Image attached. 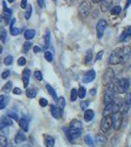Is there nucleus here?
I'll return each instance as SVG.
<instances>
[{
    "mask_svg": "<svg viewBox=\"0 0 131 147\" xmlns=\"http://www.w3.org/2000/svg\"><path fill=\"white\" fill-rule=\"evenodd\" d=\"M82 124L79 122L78 120H73L71 122V125H70V134L71 136V138L73 139H75L77 137H79L81 136L82 134Z\"/></svg>",
    "mask_w": 131,
    "mask_h": 147,
    "instance_id": "1",
    "label": "nucleus"
},
{
    "mask_svg": "<svg viewBox=\"0 0 131 147\" xmlns=\"http://www.w3.org/2000/svg\"><path fill=\"white\" fill-rule=\"evenodd\" d=\"M91 9H92L91 2L88 1V0H84V1H82L81 3L79 4V6H78V13H79V15L81 16L82 18H86L87 16L89 15Z\"/></svg>",
    "mask_w": 131,
    "mask_h": 147,
    "instance_id": "2",
    "label": "nucleus"
},
{
    "mask_svg": "<svg viewBox=\"0 0 131 147\" xmlns=\"http://www.w3.org/2000/svg\"><path fill=\"white\" fill-rule=\"evenodd\" d=\"M113 127V119L112 116H107V117H103V119L101 121V130L106 134L108 132L110 129Z\"/></svg>",
    "mask_w": 131,
    "mask_h": 147,
    "instance_id": "3",
    "label": "nucleus"
},
{
    "mask_svg": "<svg viewBox=\"0 0 131 147\" xmlns=\"http://www.w3.org/2000/svg\"><path fill=\"white\" fill-rule=\"evenodd\" d=\"M107 21L104 20V19H101L99 20V22L97 23V26H96V32H97V37L99 39H101L103 37V35L105 34V30L107 28Z\"/></svg>",
    "mask_w": 131,
    "mask_h": 147,
    "instance_id": "4",
    "label": "nucleus"
},
{
    "mask_svg": "<svg viewBox=\"0 0 131 147\" xmlns=\"http://www.w3.org/2000/svg\"><path fill=\"white\" fill-rule=\"evenodd\" d=\"M129 89V80L127 79H121L118 82V93H127Z\"/></svg>",
    "mask_w": 131,
    "mask_h": 147,
    "instance_id": "5",
    "label": "nucleus"
},
{
    "mask_svg": "<svg viewBox=\"0 0 131 147\" xmlns=\"http://www.w3.org/2000/svg\"><path fill=\"white\" fill-rule=\"evenodd\" d=\"M112 119H113V127L115 129L118 130L120 129L121 125H122V114L120 112L113 114Z\"/></svg>",
    "mask_w": 131,
    "mask_h": 147,
    "instance_id": "6",
    "label": "nucleus"
},
{
    "mask_svg": "<svg viewBox=\"0 0 131 147\" xmlns=\"http://www.w3.org/2000/svg\"><path fill=\"white\" fill-rule=\"evenodd\" d=\"M115 80V72L112 70L111 68L107 69V71L105 72L104 76H103V82L105 85H109L110 84L114 82Z\"/></svg>",
    "mask_w": 131,
    "mask_h": 147,
    "instance_id": "7",
    "label": "nucleus"
},
{
    "mask_svg": "<svg viewBox=\"0 0 131 147\" xmlns=\"http://www.w3.org/2000/svg\"><path fill=\"white\" fill-rule=\"evenodd\" d=\"M109 63L111 64V65H118V64L122 63L120 55V52H118V49H116L115 51L112 52L111 56H110V59H109Z\"/></svg>",
    "mask_w": 131,
    "mask_h": 147,
    "instance_id": "8",
    "label": "nucleus"
},
{
    "mask_svg": "<svg viewBox=\"0 0 131 147\" xmlns=\"http://www.w3.org/2000/svg\"><path fill=\"white\" fill-rule=\"evenodd\" d=\"M118 52H120L121 61H122V63H124L128 60V58H129V56H130L131 47L124 46V47H122V48H118Z\"/></svg>",
    "mask_w": 131,
    "mask_h": 147,
    "instance_id": "9",
    "label": "nucleus"
},
{
    "mask_svg": "<svg viewBox=\"0 0 131 147\" xmlns=\"http://www.w3.org/2000/svg\"><path fill=\"white\" fill-rule=\"evenodd\" d=\"M114 100H115V92H114L112 89L107 88V90L105 91L104 93V102L106 105L108 104L113 103Z\"/></svg>",
    "mask_w": 131,
    "mask_h": 147,
    "instance_id": "10",
    "label": "nucleus"
},
{
    "mask_svg": "<svg viewBox=\"0 0 131 147\" xmlns=\"http://www.w3.org/2000/svg\"><path fill=\"white\" fill-rule=\"evenodd\" d=\"M95 78H96V73H95V71L90 70L84 75V77H83V79H82V82H84V84H89V82H91L95 80Z\"/></svg>",
    "mask_w": 131,
    "mask_h": 147,
    "instance_id": "11",
    "label": "nucleus"
},
{
    "mask_svg": "<svg viewBox=\"0 0 131 147\" xmlns=\"http://www.w3.org/2000/svg\"><path fill=\"white\" fill-rule=\"evenodd\" d=\"M12 125H13V121L9 116H3L2 118H0V129H3L6 127Z\"/></svg>",
    "mask_w": 131,
    "mask_h": 147,
    "instance_id": "12",
    "label": "nucleus"
},
{
    "mask_svg": "<svg viewBox=\"0 0 131 147\" xmlns=\"http://www.w3.org/2000/svg\"><path fill=\"white\" fill-rule=\"evenodd\" d=\"M115 113H118V112H116V107H115V104H114V102H113V103L106 105V107H105L104 111H103V117L111 116L112 114H115Z\"/></svg>",
    "mask_w": 131,
    "mask_h": 147,
    "instance_id": "13",
    "label": "nucleus"
},
{
    "mask_svg": "<svg viewBox=\"0 0 131 147\" xmlns=\"http://www.w3.org/2000/svg\"><path fill=\"white\" fill-rule=\"evenodd\" d=\"M3 17H4V20L6 21V23H9V21L11 20V17H12V10L6 6L5 1H3Z\"/></svg>",
    "mask_w": 131,
    "mask_h": 147,
    "instance_id": "14",
    "label": "nucleus"
},
{
    "mask_svg": "<svg viewBox=\"0 0 131 147\" xmlns=\"http://www.w3.org/2000/svg\"><path fill=\"white\" fill-rule=\"evenodd\" d=\"M112 4H113V0H103L101 2V5H100V9L103 13H106L107 11L111 9Z\"/></svg>",
    "mask_w": 131,
    "mask_h": 147,
    "instance_id": "15",
    "label": "nucleus"
},
{
    "mask_svg": "<svg viewBox=\"0 0 131 147\" xmlns=\"http://www.w3.org/2000/svg\"><path fill=\"white\" fill-rule=\"evenodd\" d=\"M131 36V26H129V27H127L125 28L124 30H123V32L120 34V41H126L129 37Z\"/></svg>",
    "mask_w": 131,
    "mask_h": 147,
    "instance_id": "16",
    "label": "nucleus"
},
{
    "mask_svg": "<svg viewBox=\"0 0 131 147\" xmlns=\"http://www.w3.org/2000/svg\"><path fill=\"white\" fill-rule=\"evenodd\" d=\"M30 70L28 69H25L23 72V82H24V86L27 88L28 82H30Z\"/></svg>",
    "mask_w": 131,
    "mask_h": 147,
    "instance_id": "17",
    "label": "nucleus"
},
{
    "mask_svg": "<svg viewBox=\"0 0 131 147\" xmlns=\"http://www.w3.org/2000/svg\"><path fill=\"white\" fill-rule=\"evenodd\" d=\"M50 111H51L52 116H53L54 118H56V119H60L61 116L63 115V114L61 113L60 109L57 107V106L53 105V104H52V105H50Z\"/></svg>",
    "mask_w": 131,
    "mask_h": 147,
    "instance_id": "18",
    "label": "nucleus"
},
{
    "mask_svg": "<svg viewBox=\"0 0 131 147\" xmlns=\"http://www.w3.org/2000/svg\"><path fill=\"white\" fill-rule=\"evenodd\" d=\"M9 103V97L5 94H1L0 95V110H3L6 108V106Z\"/></svg>",
    "mask_w": 131,
    "mask_h": 147,
    "instance_id": "19",
    "label": "nucleus"
},
{
    "mask_svg": "<svg viewBox=\"0 0 131 147\" xmlns=\"http://www.w3.org/2000/svg\"><path fill=\"white\" fill-rule=\"evenodd\" d=\"M44 142H45V145L47 147H54V144H55V140L54 138L52 136H47V134H45L44 136Z\"/></svg>",
    "mask_w": 131,
    "mask_h": 147,
    "instance_id": "20",
    "label": "nucleus"
},
{
    "mask_svg": "<svg viewBox=\"0 0 131 147\" xmlns=\"http://www.w3.org/2000/svg\"><path fill=\"white\" fill-rule=\"evenodd\" d=\"M93 118H94V112H93V110H90V109L85 110V112H84L85 122H90V121L93 120Z\"/></svg>",
    "mask_w": 131,
    "mask_h": 147,
    "instance_id": "21",
    "label": "nucleus"
},
{
    "mask_svg": "<svg viewBox=\"0 0 131 147\" xmlns=\"http://www.w3.org/2000/svg\"><path fill=\"white\" fill-rule=\"evenodd\" d=\"M26 140V136L24 134L23 131H19L18 134H17V136L15 137V143L17 144H20L22 143Z\"/></svg>",
    "mask_w": 131,
    "mask_h": 147,
    "instance_id": "22",
    "label": "nucleus"
},
{
    "mask_svg": "<svg viewBox=\"0 0 131 147\" xmlns=\"http://www.w3.org/2000/svg\"><path fill=\"white\" fill-rule=\"evenodd\" d=\"M19 125L24 131H28V122L26 119H20L19 120Z\"/></svg>",
    "mask_w": 131,
    "mask_h": 147,
    "instance_id": "23",
    "label": "nucleus"
},
{
    "mask_svg": "<svg viewBox=\"0 0 131 147\" xmlns=\"http://www.w3.org/2000/svg\"><path fill=\"white\" fill-rule=\"evenodd\" d=\"M96 141L99 145H104V144L107 142V138L104 134H97V136H96Z\"/></svg>",
    "mask_w": 131,
    "mask_h": 147,
    "instance_id": "24",
    "label": "nucleus"
},
{
    "mask_svg": "<svg viewBox=\"0 0 131 147\" xmlns=\"http://www.w3.org/2000/svg\"><path fill=\"white\" fill-rule=\"evenodd\" d=\"M57 102H58V108L60 109L61 113L63 114L64 108L66 107V100H65V98H64V97H60V98H58Z\"/></svg>",
    "mask_w": 131,
    "mask_h": 147,
    "instance_id": "25",
    "label": "nucleus"
},
{
    "mask_svg": "<svg viewBox=\"0 0 131 147\" xmlns=\"http://www.w3.org/2000/svg\"><path fill=\"white\" fill-rule=\"evenodd\" d=\"M35 35V30H27L25 32V38L27 40H30L34 37Z\"/></svg>",
    "mask_w": 131,
    "mask_h": 147,
    "instance_id": "26",
    "label": "nucleus"
},
{
    "mask_svg": "<svg viewBox=\"0 0 131 147\" xmlns=\"http://www.w3.org/2000/svg\"><path fill=\"white\" fill-rule=\"evenodd\" d=\"M84 141H85V143H86L88 146H90V147H94L95 146L94 139L92 138V136H90V134H87V136H85Z\"/></svg>",
    "mask_w": 131,
    "mask_h": 147,
    "instance_id": "27",
    "label": "nucleus"
},
{
    "mask_svg": "<svg viewBox=\"0 0 131 147\" xmlns=\"http://www.w3.org/2000/svg\"><path fill=\"white\" fill-rule=\"evenodd\" d=\"M121 10H122V9H121V7L120 5H116V6L112 7L111 8V15H113V16L120 15Z\"/></svg>",
    "mask_w": 131,
    "mask_h": 147,
    "instance_id": "28",
    "label": "nucleus"
},
{
    "mask_svg": "<svg viewBox=\"0 0 131 147\" xmlns=\"http://www.w3.org/2000/svg\"><path fill=\"white\" fill-rule=\"evenodd\" d=\"M26 93H27V96L30 97V98H34L37 94V90L35 88H28Z\"/></svg>",
    "mask_w": 131,
    "mask_h": 147,
    "instance_id": "29",
    "label": "nucleus"
},
{
    "mask_svg": "<svg viewBox=\"0 0 131 147\" xmlns=\"http://www.w3.org/2000/svg\"><path fill=\"white\" fill-rule=\"evenodd\" d=\"M46 89H47V90H48L49 93L51 94V96L53 97V98L55 99V101H57V100H58V97H57L56 92H55L54 88L51 86V85H50V84H47V85H46Z\"/></svg>",
    "mask_w": 131,
    "mask_h": 147,
    "instance_id": "30",
    "label": "nucleus"
},
{
    "mask_svg": "<svg viewBox=\"0 0 131 147\" xmlns=\"http://www.w3.org/2000/svg\"><path fill=\"white\" fill-rule=\"evenodd\" d=\"M50 38H51V34H50V30H47L45 32V46L44 48H47L50 44Z\"/></svg>",
    "mask_w": 131,
    "mask_h": 147,
    "instance_id": "31",
    "label": "nucleus"
},
{
    "mask_svg": "<svg viewBox=\"0 0 131 147\" xmlns=\"http://www.w3.org/2000/svg\"><path fill=\"white\" fill-rule=\"evenodd\" d=\"M77 97H78V90L75 88H73L71 91V100L73 102L75 101L77 99Z\"/></svg>",
    "mask_w": 131,
    "mask_h": 147,
    "instance_id": "32",
    "label": "nucleus"
},
{
    "mask_svg": "<svg viewBox=\"0 0 131 147\" xmlns=\"http://www.w3.org/2000/svg\"><path fill=\"white\" fill-rule=\"evenodd\" d=\"M86 95V89H85V87L83 86H80L79 89H78V97H79L80 99H83Z\"/></svg>",
    "mask_w": 131,
    "mask_h": 147,
    "instance_id": "33",
    "label": "nucleus"
},
{
    "mask_svg": "<svg viewBox=\"0 0 131 147\" xmlns=\"http://www.w3.org/2000/svg\"><path fill=\"white\" fill-rule=\"evenodd\" d=\"M12 87H13V82H8L5 85H4V87H3V89H2V90H3L4 92H7V93H8V92H11Z\"/></svg>",
    "mask_w": 131,
    "mask_h": 147,
    "instance_id": "34",
    "label": "nucleus"
},
{
    "mask_svg": "<svg viewBox=\"0 0 131 147\" xmlns=\"http://www.w3.org/2000/svg\"><path fill=\"white\" fill-rule=\"evenodd\" d=\"M6 36H7V34H6L5 28H0V39H1V41L5 42L6 41Z\"/></svg>",
    "mask_w": 131,
    "mask_h": 147,
    "instance_id": "35",
    "label": "nucleus"
},
{
    "mask_svg": "<svg viewBox=\"0 0 131 147\" xmlns=\"http://www.w3.org/2000/svg\"><path fill=\"white\" fill-rule=\"evenodd\" d=\"M32 5H28L27 7V11H26L25 13V18L28 20V19L30 18V16H32Z\"/></svg>",
    "mask_w": 131,
    "mask_h": 147,
    "instance_id": "36",
    "label": "nucleus"
},
{
    "mask_svg": "<svg viewBox=\"0 0 131 147\" xmlns=\"http://www.w3.org/2000/svg\"><path fill=\"white\" fill-rule=\"evenodd\" d=\"M91 61H92V51L88 50L87 53H86V57H85V64L88 65Z\"/></svg>",
    "mask_w": 131,
    "mask_h": 147,
    "instance_id": "37",
    "label": "nucleus"
},
{
    "mask_svg": "<svg viewBox=\"0 0 131 147\" xmlns=\"http://www.w3.org/2000/svg\"><path fill=\"white\" fill-rule=\"evenodd\" d=\"M44 57L48 62H52L53 61V54L51 53L50 51H46L44 53Z\"/></svg>",
    "mask_w": 131,
    "mask_h": 147,
    "instance_id": "38",
    "label": "nucleus"
},
{
    "mask_svg": "<svg viewBox=\"0 0 131 147\" xmlns=\"http://www.w3.org/2000/svg\"><path fill=\"white\" fill-rule=\"evenodd\" d=\"M21 32L22 30H20V28H10V34L12 35H18V34H21Z\"/></svg>",
    "mask_w": 131,
    "mask_h": 147,
    "instance_id": "39",
    "label": "nucleus"
},
{
    "mask_svg": "<svg viewBox=\"0 0 131 147\" xmlns=\"http://www.w3.org/2000/svg\"><path fill=\"white\" fill-rule=\"evenodd\" d=\"M30 47H32V43H30V41H27L24 43V46H23V51L25 52V53H27V52L30 50Z\"/></svg>",
    "mask_w": 131,
    "mask_h": 147,
    "instance_id": "40",
    "label": "nucleus"
},
{
    "mask_svg": "<svg viewBox=\"0 0 131 147\" xmlns=\"http://www.w3.org/2000/svg\"><path fill=\"white\" fill-rule=\"evenodd\" d=\"M13 63V57L12 56H7L5 59H4V64L6 66H10Z\"/></svg>",
    "mask_w": 131,
    "mask_h": 147,
    "instance_id": "41",
    "label": "nucleus"
},
{
    "mask_svg": "<svg viewBox=\"0 0 131 147\" xmlns=\"http://www.w3.org/2000/svg\"><path fill=\"white\" fill-rule=\"evenodd\" d=\"M0 147H7V139L5 136H0Z\"/></svg>",
    "mask_w": 131,
    "mask_h": 147,
    "instance_id": "42",
    "label": "nucleus"
},
{
    "mask_svg": "<svg viewBox=\"0 0 131 147\" xmlns=\"http://www.w3.org/2000/svg\"><path fill=\"white\" fill-rule=\"evenodd\" d=\"M7 116H9V117L11 118V119H14L16 121H18L19 122V115L17 113H14V112H8L7 114Z\"/></svg>",
    "mask_w": 131,
    "mask_h": 147,
    "instance_id": "43",
    "label": "nucleus"
},
{
    "mask_svg": "<svg viewBox=\"0 0 131 147\" xmlns=\"http://www.w3.org/2000/svg\"><path fill=\"white\" fill-rule=\"evenodd\" d=\"M34 77L37 80H42V79H43V77H42V73L40 72V71H35Z\"/></svg>",
    "mask_w": 131,
    "mask_h": 147,
    "instance_id": "44",
    "label": "nucleus"
},
{
    "mask_svg": "<svg viewBox=\"0 0 131 147\" xmlns=\"http://www.w3.org/2000/svg\"><path fill=\"white\" fill-rule=\"evenodd\" d=\"M90 104V101H82L81 103H80V107H81L82 110H86V108H88V106H89Z\"/></svg>",
    "mask_w": 131,
    "mask_h": 147,
    "instance_id": "45",
    "label": "nucleus"
},
{
    "mask_svg": "<svg viewBox=\"0 0 131 147\" xmlns=\"http://www.w3.org/2000/svg\"><path fill=\"white\" fill-rule=\"evenodd\" d=\"M39 105L42 106V107H46V106L48 105V101H47L45 98H40L39 99Z\"/></svg>",
    "mask_w": 131,
    "mask_h": 147,
    "instance_id": "46",
    "label": "nucleus"
},
{
    "mask_svg": "<svg viewBox=\"0 0 131 147\" xmlns=\"http://www.w3.org/2000/svg\"><path fill=\"white\" fill-rule=\"evenodd\" d=\"M26 63H27V60H26L25 57H21V58H19V60H18V65L19 66H25Z\"/></svg>",
    "mask_w": 131,
    "mask_h": 147,
    "instance_id": "47",
    "label": "nucleus"
},
{
    "mask_svg": "<svg viewBox=\"0 0 131 147\" xmlns=\"http://www.w3.org/2000/svg\"><path fill=\"white\" fill-rule=\"evenodd\" d=\"M9 76H10V71L7 70V71H5V72L2 73V76H1V77H2V79H3V80H6L7 78L9 77Z\"/></svg>",
    "mask_w": 131,
    "mask_h": 147,
    "instance_id": "48",
    "label": "nucleus"
},
{
    "mask_svg": "<svg viewBox=\"0 0 131 147\" xmlns=\"http://www.w3.org/2000/svg\"><path fill=\"white\" fill-rule=\"evenodd\" d=\"M13 93L16 94V95H20V94L22 93V90H21V88H19V87H15V88L13 89Z\"/></svg>",
    "mask_w": 131,
    "mask_h": 147,
    "instance_id": "49",
    "label": "nucleus"
},
{
    "mask_svg": "<svg viewBox=\"0 0 131 147\" xmlns=\"http://www.w3.org/2000/svg\"><path fill=\"white\" fill-rule=\"evenodd\" d=\"M37 4L40 8H44L45 7V0H37Z\"/></svg>",
    "mask_w": 131,
    "mask_h": 147,
    "instance_id": "50",
    "label": "nucleus"
},
{
    "mask_svg": "<svg viewBox=\"0 0 131 147\" xmlns=\"http://www.w3.org/2000/svg\"><path fill=\"white\" fill-rule=\"evenodd\" d=\"M21 7H22L23 9H27V7H28V0H22Z\"/></svg>",
    "mask_w": 131,
    "mask_h": 147,
    "instance_id": "51",
    "label": "nucleus"
},
{
    "mask_svg": "<svg viewBox=\"0 0 131 147\" xmlns=\"http://www.w3.org/2000/svg\"><path fill=\"white\" fill-rule=\"evenodd\" d=\"M103 54H104V51L102 50V51H100L98 54H97V56H96V61H99V60H101L102 59V57H103Z\"/></svg>",
    "mask_w": 131,
    "mask_h": 147,
    "instance_id": "52",
    "label": "nucleus"
},
{
    "mask_svg": "<svg viewBox=\"0 0 131 147\" xmlns=\"http://www.w3.org/2000/svg\"><path fill=\"white\" fill-rule=\"evenodd\" d=\"M40 51H41V48H40V47H38V46L33 47V52H34V53H38Z\"/></svg>",
    "mask_w": 131,
    "mask_h": 147,
    "instance_id": "53",
    "label": "nucleus"
},
{
    "mask_svg": "<svg viewBox=\"0 0 131 147\" xmlns=\"http://www.w3.org/2000/svg\"><path fill=\"white\" fill-rule=\"evenodd\" d=\"M130 4H131V0H127V1H126V4H125V9H127L128 7L130 6Z\"/></svg>",
    "mask_w": 131,
    "mask_h": 147,
    "instance_id": "54",
    "label": "nucleus"
},
{
    "mask_svg": "<svg viewBox=\"0 0 131 147\" xmlns=\"http://www.w3.org/2000/svg\"><path fill=\"white\" fill-rule=\"evenodd\" d=\"M92 1V3H94V4H97V3H101L103 0H91Z\"/></svg>",
    "mask_w": 131,
    "mask_h": 147,
    "instance_id": "55",
    "label": "nucleus"
},
{
    "mask_svg": "<svg viewBox=\"0 0 131 147\" xmlns=\"http://www.w3.org/2000/svg\"><path fill=\"white\" fill-rule=\"evenodd\" d=\"M95 92H96V89L93 88V89H91V90H90V94H92V95H94Z\"/></svg>",
    "mask_w": 131,
    "mask_h": 147,
    "instance_id": "56",
    "label": "nucleus"
},
{
    "mask_svg": "<svg viewBox=\"0 0 131 147\" xmlns=\"http://www.w3.org/2000/svg\"><path fill=\"white\" fill-rule=\"evenodd\" d=\"M15 23H16V19H13V20H12V23H11V28H13V26L15 25Z\"/></svg>",
    "mask_w": 131,
    "mask_h": 147,
    "instance_id": "57",
    "label": "nucleus"
},
{
    "mask_svg": "<svg viewBox=\"0 0 131 147\" xmlns=\"http://www.w3.org/2000/svg\"><path fill=\"white\" fill-rule=\"evenodd\" d=\"M3 19H4V17H2V16H0V24L2 23V21H3Z\"/></svg>",
    "mask_w": 131,
    "mask_h": 147,
    "instance_id": "58",
    "label": "nucleus"
},
{
    "mask_svg": "<svg viewBox=\"0 0 131 147\" xmlns=\"http://www.w3.org/2000/svg\"><path fill=\"white\" fill-rule=\"evenodd\" d=\"M8 2H9V3H13L14 0H8Z\"/></svg>",
    "mask_w": 131,
    "mask_h": 147,
    "instance_id": "59",
    "label": "nucleus"
},
{
    "mask_svg": "<svg viewBox=\"0 0 131 147\" xmlns=\"http://www.w3.org/2000/svg\"><path fill=\"white\" fill-rule=\"evenodd\" d=\"M2 49H3V48H2V46L0 45V54H1V52H2Z\"/></svg>",
    "mask_w": 131,
    "mask_h": 147,
    "instance_id": "60",
    "label": "nucleus"
},
{
    "mask_svg": "<svg viewBox=\"0 0 131 147\" xmlns=\"http://www.w3.org/2000/svg\"><path fill=\"white\" fill-rule=\"evenodd\" d=\"M130 104H131V94H130Z\"/></svg>",
    "mask_w": 131,
    "mask_h": 147,
    "instance_id": "61",
    "label": "nucleus"
},
{
    "mask_svg": "<svg viewBox=\"0 0 131 147\" xmlns=\"http://www.w3.org/2000/svg\"><path fill=\"white\" fill-rule=\"evenodd\" d=\"M54 1H55V0H54Z\"/></svg>",
    "mask_w": 131,
    "mask_h": 147,
    "instance_id": "62",
    "label": "nucleus"
}]
</instances>
